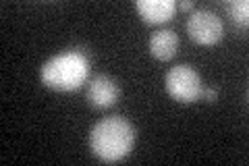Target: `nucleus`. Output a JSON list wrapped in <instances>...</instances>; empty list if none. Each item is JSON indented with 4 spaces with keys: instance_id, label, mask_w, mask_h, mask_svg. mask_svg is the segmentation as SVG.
I'll return each instance as SVG.
<instances>
[{
    "instance_id": "0eeeda50",
    "label": "nucleus",
    "mask_w": 249,
    "mask_h": 166,
    "mask_svg": "<svg viewBox=\"0 0 249 166\" xmlns=\"http://www.w3.org/2000/svg\"><path fill=\"white\" fill-rule=\"evenodd\" d=\"M178 36L170 29H158L150 37V52L158 60H170L177 54Z\"/></svg>"
},
{
    "instance_id": "1a4fd4ad",
    "label": "nucleus",
    "mask_w": 249,
    "mask_h": 166,
    "mask_svg": "<svg viewBox=\"0 0 249 166\" xmlns=\"http://www.w3.org/2000/svg\"><path fill=\"white\" fill-rule=\"evenodd\" d=\"M201 98H206L208 102H216V98H218V93H216V90H212V88H208V90H204V92H201Z\"/></svg>"
},
{
    "instance_id": "20e7f679",
    "label": "nucleus",
    "mask_w": 249,
    "mask_h": 166,
    "mask_svg": "<svg viewBox=\"0 0 249 166\" xmlns=\"http://www.w3.org/2000/svg\"><path fill=\"white\" fill-rule=\"evenodd\" d=\"M187 34H189L193 42H197L201 46H212L216 42H220V37L224 36L222 19L214 11H208V9L193 11L191 17L187 19Z\"/></svg>"
},
{
    "instance_id": "f03ea898",
    "label": "nucleus",
    "mask_w": 249,
    "mask_h": 166,
    "mask_svg": "<svg viewBox=\"0 0 249 166\" xmlns=\"http://www.w3.org/2000/svg\"><path fill=\"white\" fill-rule=\"evenodd\" d=\"M89 75V58L79 50H69L52 56L42 67V81L52 90L73 92L81 88Z\"/></svg>"
},
{
    "instance_id": "9d476101",
    "label": "nucleus",
    "mask_w": 249,
    "mask_h": 166,
    "mask_svg": "<svg viewBox=\"0 0 249 166\" xmlns=\"http://www.w3.org/2000/svg\"><path fill=\"white\" fill-rule=\"evenodd\" d=\"M178 9H183V11L193 9V0H183V2H178Z\"/></svg>"
},
{
    "instance_id": "423d86ee",
    "label": "nucleus",
    "mask_w": 249,
    "mask_h": 166,
    "mask_svg": "<svg viewBox=\"0 0 249 166\" xmlns=\"http://www.w3.org/2000/svg\"><path fill=\"white\" fill-rule=\"evenodd\" d=\"M135 9L147 23H166L175 15L177 6L173 0H137Z\"/></svg>"
},
{
    "instance_id": "39448f33",
    "label": "nucleus",
    "mask_w": 249,
    "mask_h": 166,
    "mask_svg": "<svg viewBox=\"0 0 249 166\" xmlns=\"http://www.w3.org/2000/svg\"><path fill=\"white\" fill-rule=\"evenodd\" d=\"M116 100H119V85L114 83L112 77L96 75L91 79L89 90H88V102L93 108H98V110L110 108Z\"/></svg>"
},
{
    "instance_id": "f257e3e1",
    "label": "nucleus",
    "mask_w": 249,
    "mask_h": 166,
    "mask_svg": "<svg viewBox=\"0 0 249 166\" xmlns=\"http://www.w3.org/2000/svg\"><path fill=\"white\" fill-rule=\"evenodd\" d=\"M135 144V129L123 116H106L91 127L89 148L100 160L121 162L124 160Z\"/></svg>"
},
{
    "instance_id": "7ed1b4c3",
    "label": "nucleus",
    "mask_w": 249,
    "mask_h": 166,
    "mask_svg": "<svg viewBox=\"0 0 249 166\" xmlns=\"http://www.w3.org/2000/svg\"><path fill=\"white\" fill-rule=\"evenodd\" d=\"M166 92L170 93V98H175L177 102L189 104L201 98V77L197 75V71L189 65H177L166 73Z\"/></svg>"
},
{
    "instance_id": "6e6552de",
    "label": "nucleus",
    "mask_w": 249,
    "mask_h": 166,
    "mask_svg": "<svg viewBox=\"0 0 249 166\" xmlns=\"http://www.w3.org/2000/svg\"><path fill=\"white\" fill-rule=\"evenodd\" d=\"M227 11L237 25H243V27L247 25V21H249V2L247 0H232V2L227 4Z\"/></svg>"
}]
</instances>
